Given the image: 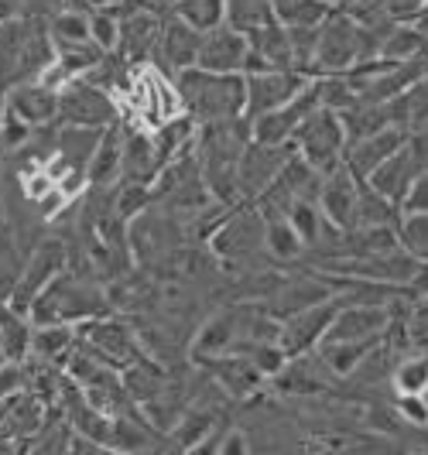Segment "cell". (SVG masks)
I'll use <instances>...</instances> for the list:
<instances>
[{
    "label": "cell",
    "mask_w": 428,
    "mask_h": 455,
    "mask_svg": "<svg viewBox=\"0 0 428 455\" xmlns=\"http://www.w3.org/2000/svg\"><path fill=\"white\" fill-rule=\"evenodd\" d=\"M76 346V325H35L31 329V353L42 356L45 363L69 356Z\"/></svg>",
    "instance_id": "4dcf8cb0"
},
{
    "label": "cell",
    "mask_w": 428,
    "mask_h": 455,
    "mask_svg": "<svg viewBox=\"0 0 428 455\" xmlns=\"http://www.w3.org/2000/svg\"><path fill=\"white\" fill-rule=\"evenodd\" d=\"M209 251L226 267H254L257 257H268L264 251V216L257 205H233L220 227L209 236Z\"/></svg>",
    "instance_id": "5b68a950"
},
{
    "label": "cell",
    "mask_w": 428,
    "mask_h": 455,
    "mask_svg": "<svg viewBox=\"0 0 428 455\" xmlns=\"http://www.w3.org/2000/svg\"><path fill=\"white\" fill-rule=\"evenodd\" d=\"M199 48H203V35L196 31V28H189L185 21H179L172 11H168V18L161 14V35H158V48H155V66L168 68L172 72V79L185 72V68L196 66V59H199Z\"/></svg>",
    "instance_id": "9a60e30c"
},
{
    "label": "cell",
    "mask_w": 428,
    "mask_h": 455,
    "mask_svg": "<svg viewBox=\"0 0 428 455\" xmlns=\"http://www.w3.org/2000/svg\"><path fill=\"white\" fill-rule=\"evenodd\" d=\"M7 110L28 127H52L59 110V92L42 83H21L7 92Z\"/></svg>",
    "instance_id": "7402d4cb"
},
{
    "label": "cell",
    "mask_w": 428,
    "mask_h": 455,
    "mask_svg": "<svg viewBox=\"0 0 428 455\" xmlns=\"http://www.w3.org/2000/svg\"><path fill=\"white\" fill-rule=\"evenodd\" d=\"M66 264H69V257H66V243H62V240H52V236H48L42 243H35L31 253L24 257L18 288H14V295H11L7 305H11L18 315H28L31 301L42 295L59 274L66 271Z\"/></svg>",
    "instance_id": "9c48e42d"
},
{
    "label": "cell",
    "mask_w": 428,
    "mask_h": 455,
    "mask_svg": "<svg viewBox=\"0 0 428 455\" xmlns=\"http://www.w3.org/2000/svg\"><path fill=\"white\" fill-rule=\"evenodd\" d=\"M387 107V120L394 131L401 134H415L418 127L428 124V76H422L415 86H408L401 96H394Z\"/></svg>",
    "instance_id": "603a6c76"
},
{
    "label": "cell",
    "mask_w": 428,
    "mask_h": 455,
    "mask_svg": "<svg viewBox=\"0 0 428 455\" xmlns=\"http://www.w3.org/2000/svg\"><path fill=\"white\" fill-rule=\"evenodd\" d=\"M428 7V0H384V11L391 21H405L411 24L422 11Z\"/></svg>",
    "instance_id": "f35d334b"
},
{
    "label": "cell",
    "mask_w": 428,
    "mask_h": 455,
    "mask_svg": "<svg viewBox=\"0 0 428 455\" xmlns=\"http://www.w3.org/2000/svg\"><path fill=\"white\" fill-rule=\"evenodd\" d=\"M326 4H333V7H339V4H343V0H326Z\"/></svg>",
    "instance_id": "7dc6e473"
},
{
    "label": "cell",
    "mask_w": 428,
    "mask_h": 455,
    "mask_svg": "<svg viewBox=\"0 0 428 455\" xmlns=\"http://www.w3.org/2000/svg\"><path fill=\"white\" fill-rule=\"evenodd\" d=\"M339 124H343L346 144H350V140H363V137L381 134V131L391 127L387 107H384V103H353L350 110L339 114Z\"/></svg>",
    "instance_id": "83f0119b"
},
{
    "label": "cell",
    "mask_w": 428,
    "mask_h": 455,
    "mask_svg": "<svg viewBox=\"0 0 428 455\" xmlns=\"http://www.w3.org/2000/svg\"><path fill=\"white\" fill-rule=\"evenodd\" d=\"M312 110H319L316 79L298 92V96H292L285 107H278V110H271V114L250 120V137H254L257 144H292L295 131L302 127V120L312 114Z\"/></svg>",
    "instance_id": "4fadbf2b"
},
{
    "label": "cell",
    "mask_w": 428,
    "mask_h": 455,
    "mask_svg": "<svg viewBox=\"0 0 428 455\" xmlns=\"http://www.w3.org/2000/svg\"><path fill=\"white\" fill-rule=\"evenodd\" d=\"M357 192H360V182L339 164L329 175H322V185H319V212L322 220L329 223L339 233H350L353 223H357Z\"/></svg>",
    "instance_id": "2e32d148"
},
{
    "label": "cell",
    "mask_w": 428,
    "mask_h": 455,
    "mask_svg": "<svg viewBox=\"0 0 428 455\" xmlns=\"http://www.w3.org/2000/svg\"><path fill=\"white\" fill-rule=\"evenodd\" d=\"M117 35H120V24L113 11H93L90 14V38L103 52H117Z\"/></svg>",
    "instance_id": "8d00e7d4"
},
{
    "label": "cell",
    "mask_w": 428,
    "mask_h": 455,
    "mask_svg": "<svg viewBox=\"0 0 428 455\" xmlns=\"http://www.w3.org/2000/svg\"><path fill=\"white\" fill-rule=\"evenodd\" d=\"M391 384L398 394H428V353H405V360L391 373Z\"/></svg>",
    "instance_id": "d6a6232c"
},
{
    "label": "cell",
    "mask_w": 428,
    "mask_h": 455,
    "mask_svg": "<svg viewBox=\"0 0 428 455\" xmlns=\"http://www.w3.org/2000/svg\"><path fill=\"white\" fill-rule=\"evenodd\" d=\"M411 291H418V295H428V264H422V274L415 277V284H411Z\"/></svg>",
    "instance_id": "f6af8a7d"
},
{
    "label": "cell",
    "mask_w": 428,
    "mask_h": 455,
    "mask_svg": "<svg viewBox=\"0 0 428 455\" xmlns=\"http://www.w3.org/2000/svg\"><path fill=\"white\" fill-rule=\"evenodd\" d=\"M377 45L381 35L357 24L343 7H336V14L319 28L316 48H312V62H309V76H339L350 72L353 66H363L370 59H377Z\"/></svg>",
    "instance_id": "277c9868"
},
{
    "label": "cell",
    "mask_w": 428,
    "mask_h": 455,
    "mask_svg": "<svg viewBox=\"0 0 428 455\" xmlns=\"http://www.w3.org/2000/svg\"><path fill=\"white\" fill-rule=\"evenodd\" d=\"M405 140H408V134L394 131V127H387V131H381V134H374V137H363V140H350L346 151H343V168H346L357 182H367L394 151L405 148Z\"/></svg>",
    "instance_id": "e0dca14e"
},
{
    "label": "cell",
    "mask_w": 428,
    "mask_h": 455,
    "mask_svg": "<svg viewBox=\"0 0 428 455\" xmlns=\"http://www.w3.org/2000/svg\"><path fill=\"white\" fill-rule=\"evenodd\" d=\"M425 55H428V42L415 24L394 21L391 28H384L381 45H377V59H384V62H422Z\"/></svg>",
    "instance_id": "d4e9b609"
},
{
    "label": "cell",
    "mask_w": 428,
    "mask_h": 455,
    "mask_svg": "<svg viewBox=\"0 0 428 455\" xmlns=\"http://www.w3.org/2000/svg\"><path fill=\"white\" fill-rule=\"evenodd\" d=\"M425 76H428V55H425Z\"/></svg>",
    "instance_id": "681fc988"
},
{
    "label": "cell",
    "mask_w": 428,
    "mask_h": 455,
    "mask_svg": "<svg viewBox=\"0 0 428 455\" xmlns=\"http://www.w3.org/2000/svg\"><path fill=\"white\" fill-rule=\"evenodd\" d=\"M24 260L18 257V251L11 243H0V305H7L14 288H18V277H21Z\"/></svg>",
    "instance_id": "d590c367"
},
{
    "label": "cell",
    "mask_w": 428,
    "mask_h": 455,
    "mask_svg": "<svg viewBox=\"0 0 428 455\" xmlns=\"http://www.w3.org/2000/svg\"><path fill=\"white\" fill-rule=\"evenodd\" d=\"M76 346H83L100 363L113 366V370H127L141 360V342L134 339V332L110 315L76 325Z\"/></svg>",
    "instance_id": "ba28073f"
},
{
    "label": "cell",
    "mask_w": 428,
    "mask_h": 455,
    "mask_svg": "<svg viewBox=\"0 0 428 455\" xmlns=\"http://www.w3.org/2000/svg\"><path fill=\"white\" fill-rule=\"evenodd\" d=\"M408 151L415 155L418 168H422V172H428V124H425V127H418L415 134H408Z\"/></svg>",
    "instance_id": "60d3db41"
},
{
    "label": "cell",
    "mask_w": 428,
    "mask_h": 455,
    "mask_svg": "<svg viewBox=\"0 0 428 455\" xmlns=\"http://www.w3.org/2000/svg\"><path fill=\"white\" fill-rule=\"evenodd\" d=\"M168 11L189 28H196L199 35H209L226 24V0H175Z\"/></svg>",
    "instance_id": "f1b7e54d"
},
{
    "label": "cell",
    "mask_w": 428,
    "mask_h": 455,
    "mask_svg": "<svg viewBox=\"0 0 428 455\" xmlns=\"http://www.w3.org/2000/svg\"><path fill=\"white\" fill-rule=\"evenodd\" d=\"M161 172L158 155L148 131H137L124 124V151H120V182L131 185H151Z\"/></svg>",
    "instance_id": "44dd1931"
},
{
    "label": "cell",
    "mask_w": 428,
    "mask_h": 455,
    "mask_svg": "<svg viewBox=\"0 0 428 455\" xmlns=\"http://www.w3.org/2000/svg\"><path fill=\"white\" fill-rule=\"evenodd\" d=\"M418 175H422V168H418L415 155L408 151V140H405V148L394 151L391 158L384 161L381 168L367 179V185H370L374 192H381L387 203H394L398 209H401V203L408 199V192H411V185H415Z\"/></svg>",
    "instance_id": "ffe728a7"
},
{
    "label": "cell",
    "mask_w": 428,
    "mask_h": 455,
    "mask_svg": "<svg viewBox=\"0 0 428 455\" xmlns=\"http://www.w3.org/2000/svg\"><path fill=\"white\" fill-rule=\"evenodd\" d=\"M120 151H124V124L117 120L113 127L103 131V140H100L90 168H86V185H93V188H110V185L120 182Z\"/></svg>",
    "instance_id": "cb8c5ba5"
},
{
    "label": "cell",
    "mask_w": 428,
    "mask_h": 455,
    "mask_svg": "<svg viewBox=\"0 0 428 455\" xmlns=\"http://www.w3.org/2000/svg\"><path fill=\"white\" fill-rule=\"evenodd\" d=\"M391 305H339L336 319L329 322L319 346L329 342H381L391 329Z\"/></svg>",
    "instance_id": "7c38bea8"
},
{
    "label": "cell",
    "mask_w": 428,
    "mask_h": 455,
    "mask_svg": "<svg viewBox=\"0 0 428 455\" xmlns=\"http://www.w3.org/2000/svg\"><path fill=\"white\" fill-rule=\"evenodd\" d=\"M172 83L179 92L182 114L196 127L237 120L247 110V79L240 72H206L192 66L179 72Z\"/></svg>",
    "instance_id": "7a4b0ae2"
},
{
    "label": "cell",
    "mask_w": 428,
    "mask_h": 455,
    "mask_svg": "<svg viewBox=\"0 0 428 455\" xmlns=\"http://www.w3.org/2000/svg\"><path fill=\"white\" fill-rule=\"evenodd\" d=\"M274 21L285 28H322L336 14L333 4L326 0H268Z\"/></svg>",
    "instance_id": "484cf974"
},
{
    "label": "cell",
    "mask_w": 428,
    "mask_h": 455,
    "mask_svg": "<svg viewBox=\"0 0 428 455\" xmlns=\"http://www.w3.org/2000/svg\"><path fill=\"white\" fill-rule=\"evenodd\" d=\"M398 411L405 421L428 428V394H398Z\"/></svg>",
    "instance_id": "74e56055"
},
{
    "label": "cell",
    "mask_w": 428,
    "mask_h": 455,
    "mask_svg": "<svg viewBox=\"0 0 428 455\" xmlns=\"http://www.w3.org/2000/svg\"><path fill=\"white\" fill-rule=\"evenodd\" d=\"M295 155L292 144H257L250 140L240 168H237V182H240V199L244 203H257L268 192L274 179L281 175V168L288 164V158Z\"/></svg>",
    "instance_id": "8fae6325"
},
{
    "label": "cell",
    "mask_w": 428,
    "mask_h": 455,
    "mask_svg": "<svg viewBox=\"0 0 428 455\" xmlns=\"http://www.w3.org/2000/svg\"><path fill=\"white\" fill-rule=\"evenodd\" d=\"M247 35L230 28V24H220L216 31L203 35V48H199V59L196 66L206 68V72H240L244 76V66H247Z\"/></svg>",
    "instance_id": "ac0fdd59"
},
{
    "label": "cell",
    "mask_w": 428,
    "mask_h": 455,
    "mask_svg": "<svg viewBox=\"0 0 428 455\" xmlns=\"http://www.w3.org/2000/svg\"><path fill=\"white\" fill-rule=\"evenodd\" d=\"M264 216V251L271 260H298L305 257V243L295 233L285 212H261Z\"/></svg>",
    "instance_id": "4316f807"
},
{
    "label": "cell",
    "mask_w": 428,
    "mask_h": 455,
    "mask_svg": "<svg viewBox=\"0 0 428 455\" xmlns=\"http://www.w3.org/2000/svg\"><path fill=\"white\" fill-rule=\"evenodd\" d=\"M268 21H274L268 0H226V24L230 28L250 35V31L264 28Z\"/></svg>",
    "instance_id": "836d02e7"
},
{
    "label": "cell",
    "mask_w": 428,
    "mask_h": 455,
    "mask_svg": "<svg viewBox=\"0 0 428 455\" xmlns=\"http://www.w3.org/2000/svg\"><path fill=\"white\" fill-rule=\"evenodd\" d=\"M250 137V120L237 116V120H223V124H206L196 131V164L203 175L206 188L216 203L223 205H240V182H237V168L247 151Z\"/></svg>",
    "instance_id": "6da1fadb"
},
{
    "label": "cell",
    "mask_w": 428,
    "mask_h": 455,
    "mask_svg": "<svg viewBox=\"0 0 428 455\" xmlns=\"http://www.w3.org/2000/svg\"><path fill=\"white\" fill-rule=\"evenodd\" d=\"M48 38H52L55 52L93 42L90 38V14H79V11H59L55 18H48Z\"/></svg>",
    "instance_id": "f546056e"
},
{
    "label": "cell",
    "mask_w": 428,
    "mask_h": 455,
    "mask_svg": "<svg viewBox=\"0 0 428 455\" xmlns=\"http://www.w3.org/2000/svg\"><path fill=\"white\" fill-rule=\"evenodd\" d=\"M216 455H250V442L244 432H226L223 438H220V449H216Z\"/></svg>",
    "instance_id": "b9f144b4"
},
{
    "label": "cell",
    "mask_w": 428,
    "mask_h": 455,
    "mask_svg": "<svg viewBox=\"0 0 428 455\" xmlns=\"http://www.w3.org/2000/svg\"><path fill=\"white\" fill-rule=\"evenodd\" d=\"M418 18H428V7H425V11H422V14H418ZM418 18H415V21H418Z\"/></svg>",
    "instance_id": "c3c4849f"
},
{
    "label": "cell",
    "mask_w": 428,
    "mask_h": 455,
    "mask_svg": "<svg viewBox=\"0 0 428 455\" xmlns=\"http://www.w3.org/2000/svg\"><path fill=\"white\" fill-rule=\"evenodd\" d=\"M295 155L312 164L319 175H329L333 168L343 164V151H346V134H343V124L339 114L319 107L312 114L302 120V127L292 137Z\"/></svg>",
    "instance_id": "8992f818"
},
{
    "label": "cell",
    "mask_w": 428,
    "mask_h": 455,
    "mask_svg": "<svg viewBox=\"0 0 428 455\" xmlns=\"http://www.w3.org/2000/svg\"><path fill=\"white\" fill-rule=\"evenodd\" d=\"M220 438H223V432L216 428V432H209L203 438V442H196V445H189V449H182L179 455H216V449H220Z\"/></svg>",
    "instance_id": "ee69618b"
},
{
    "label": "cell",
    "mask_w": 428,
    "mask_h": 455,
    "mask_svg": "<svg viewBox=\"0 0 428 455\" xmlns=\"http://www.w3.org/2000/svg\"><path fill=\"white\" fill-rule=\"evenodd\" d=\"M110 312L113 301L100 284L62 271L31 301L28 319H31V325H83L90 319H103Z\"/></svg>",
    "instance_id": "3957f363"
},
{
    "label": "cell",
    "mask_w": 428,
    "mask_h": 455,
    "mask_svg": "<svg viewBox=\"0 0 428 455\" xmlns=\"http://www.w3.org/2000/svg\"><path fill=\"white\" fill-rule=\"evenodd\" d=\"M353 4H360V0H343V4H339V7H353Z\"/></svg>",
    "instance_id": "bcb514c9"
},
{
    "label": "cell",
    "mask_w": 428,
    "mask_h": 455,
    "mask_svg": "<svg viewBox=\"0 0 428 455\" xmlns=\"http://www.w3.org/2000/svg\"><path fill=\"white\" fill-rule=\"evenodd\" d=\"M244 79H247V110H244L247 120H257V116L285 107L292 96H298L312 83V76L295 72V68H288V72H250Z\"/></svg>",
    "instance_id": "5bb4252c"
},
{
    "label": "cell",
    "mask_w": 428,
    "mask_h": 455,
    "mask_svg": "<svg viewBox=\"0 0 428 455\" xmlns=\"http://www.w3.org/2000/svg\"><path fill=\"white\" fill-rule=\"evenodd\" d=\"M398 240L415 260L428 264V212H411L398 223Z\"/></svg>",
    "instance_id": "e575fe53"
},
{
    "label": "cell",
    "mask_w": 428,
    "mask_h": 455,
    "mask_svg": "<svg viewBox=\"0 0 428 455\" xmlns=\"http://www.w3.org/2000/svg\"><path fill=\"white\" fill-rule=\"evenodd\" d=\"M411 212H428V172H422V175L415 179L408 199L401 203V216H411Z\"/></svg>",
    "instance_id": "ab89813d"
},
{
    "label": "cell",
    "mask_w": 428,
    "mask_h": 455,
    "mask_svg": "<svg viewBox=\"0 0 428 455\" xmlns=\"http://www.w3.org/2000/svg\"><path fill=\"white\" fill-rule=\"evenodd\" d=\"M339 305L343 301L333 295L326 298V301H319V305H312V308H305V312H295V315H288L278 325V346L285 349L288 360H302V356L316 353L322 336H326V329H329V322L336 319Z\"/></svg>",
    "instance_id": "30bf717a"
},
{
    "label": "cell",
    "mask_w": 428,
    "mask_h": 455,
    "mask_svg": "<svg viewBox=\"0 0 428 455\" xmlns=\"http://www.w3.org/2000/svg\"><path fill=\"white\" fill-rule=\"evenodd\" d=\"M196 363L203 366L206 373L216 380V387L230 394L233 401H244V397L257 394L268 384V377L250 363L247 356H213V360H196Z\"/></svg>",
    "instance_id": "d6986e66"
},
{
    "label": "cell",
    "mask_w": 428,
    "mask_h": 455,
    "mask_svg": "<svg viewBox=\"0 0 428 455\" xmlns=\"http://www.w3.org/2000/svg\"><path fill=\"white\" fill-rule=\"evenodd\" d=\"M103 449H107V445L93 442V438H86V435H76V432H72L66 455H103Z\"/></svg>",
    "instance_id": "7bdbcfd3"
},
{
    "label": "cell",
    "mask_w": 428,
    "mask_h": 455,
    "mask_svg": "<svg viewBox=\"0 0 428 455\" xmlns=\"http://www.w3.org/2000/svg\"><path fill=\"white\" fill-rule=\"evenodd\" d=\"M120 120L117 110V96L100 86H93L86 79H76L59 90V110L55 124L62 127H93V131H107Z\"/></svg>",
    "instance_id": "52a82bcc"
},
{
    "label": "cell",
    "mask_w": 428,
    "mask_h": 455,
    "mask_svg": "<svg viewBox=\"0 0 428 455\" xmlns=\"http://www.w3.org/2000/svg\"><path fill=\"white\" fill-rule=\"evenodd\" d=\"M394 322L401 325V332H405L408 349H411V353H415V349L428 353V295L411 291V305H408V312L405 315H394Z\"/></svg>",
    "instance_id": "1f68e13d"
}]
</instances>
